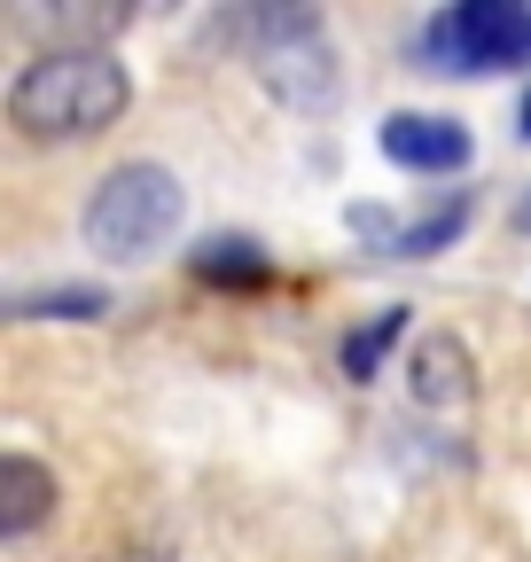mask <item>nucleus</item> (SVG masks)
<instances>
[{
	"mask_svg": "<svg viewBox=\"0 0 531 562\" xmlns=\"http://www.w3.org/2000/svg\"><path fill=\"white\" fill-rule=\"evenodd\" d=\"M133 102V79H125V63L102 55V47H55L39 63L16 70V87H9V125L24 140H94L125 117Z\"/></svg>",
	"mask_w": 531,
	"mask_h": 562,
	"instance_id": "nucleus-1",
	"label": "nucleus"
},
{
	"mask_svg": "<svg viewBox=\"0 0 531 562\" xmlns=\"http://www.w3.org/2000/svg\"><path fill=\"white\" fill-rule=\"evenodd\" d=\"M180 220H188V188L165 165L133 157V165L102 172V188L87 195V250L110 258V266H142L172 243Z\"/></svg>",
	"mask_w": 531,
	"mask_h": 562,
	"instance_id": "nucleus-2",
	"label": "nucleus"
},
{
	"mask_svg": "<svg viewBox=\"0 0 531 562\" xmlns=\"http://www.w3.org/2000/svg\"><path fill=\"white\" fill-rule=\"evenodd\" d=\"M422 55L438 70H523L531 63V9H516V0H461V9L430 16L422 32Z\"/></svg>",
	"mask_w": 531,
	"mask_h": 562,
	"instance_id": "nucleus-3",
	"label": "nucleus"
},
{
	"mask_svg": "<svg viewBox=\"0 0 531 562\" xmlns=\"http://www.w3.org/2000/svg\"><path fill=\"white\" fill-rule=\"evenodd\" d=\"M250 32L266 40V47H258L266 87H274L282 102H297V110H328V94H337V70H328L320 24H313V16H258Z\"/></svg>",
	"mask_w": 531,
	"mask_h": 562,
	"instance_id": "nucleus-4",
	"label": "nucleus"
},
{
	"mask_svg": "<svg viewBox=\"0 0 531 562\" xmlns=\"http://www.w3.org/2000/svg\"><path fill=\"white\" fill-rule=\"evenodd\" d=\"M383 157L398 172H422V180H445V172H470L477 140L461 117H438V110H398L383 117Z\"/></svg>",
	"mask_w": 531,
	"mask_h": 562,
	"instance_id": "nucleus-5",
	"label": "nucleus"
},
{
	"mask_svg": "<svg viewBox=\"0 0 531 562\" xmlns=\"http://www.w3.org/2000/svg\"><path fill=\"white\" fill-rule=\"evenodd\" d=\"M55 469L32 453H0V539H32L55 516Z\"/></svg>",
	"mask_w": 531,
	"mask_h": 562,
	"instance_id": "nucleus-6",
	"label": "nucleus"
},
{
	"mask_svg": "<svg viewBox=\"0 0 531 562\" xmlns=\"http://www.w3.org/2000/svg\"><path fill=\"white\" fill-rule=\"evenodd\" d=\"M470 375H477V360H470V344L461 336H422L415 351H407V391H415V406H461L470 398Z\"/></svg>",
	"mask_w": 531,
	"mask_h": 562,
	"instance_id": "nucleus-7",
	"label": "nucleus"
},
{
	"mask_svg": "<svg viewBox=\"0 0 531 562\" xmlns=\"http://www.w3.org/2000/svg\"><path fill=\"white\" fill-rule=\"evenodd\" d=\"M398 336H407V305H391V313H375L368 328H352V336H344V375L368 383V375L391 360V344H398Z\"/></svg>",
	"mask_w": 531,
	"mask_h": 562,
	"instance_id": "nucleus-8",
	"label": "nucleus"
},
{
	"mask_svg": "<svg viewBox=\"0 0 531 562\" xmlns=\"http://www.w3.org/2000/svg\"><path fill=\"white\" fill-rule=\"evenodd\" d=\"M461 227H470V203L453 195V203H438V211H430V220H407V227H398V235H391V250H398V258H430V250H445Z\"/></svg>",
	"mask_w": 531,
	"mask_h": 562,
	"instance_id": "nucleus-9",
	"label": "nucleus"
},
{
	"mask_svg": "<svg viewBox=\"0 0 531 562\" xmlns=\"http://www.w3.org/2000/svg\"><path fill=\"white\" fill-rule=\"evenodd\" d=\"M195 273L204 281H266V258H258V243H204Z\"/></svg>",
	"mask_w": 531,
	"mask_h": 562,
	"instance_id": "nucleus-10",
	"label": "nucleus"
},
{
	"mask_svg": "<svg viewBox=\"0 0 531 562\" xmlns=\"http://www.w3.org/2000/svg\"><path fill=\"white\" fill-rule=\"evenodd\" d=\"M16 313H32V321H94L102 313V290H55V297L16 305Z\"/></svg>",
	"mask_w": 531,
	"mask_h": 562,
	"instance_id": "nucleus-11",
	"label": "nucleus"
},
{
	"mask_svg": "<svg viewBox=\"0 0 531 562\" xmlns=\"http://www.w3.org/2000/svg\"><path fill=\"white\" fill-rule=\"evenodd\" d=\"M516 133H523V140H531V94H523V110H516Z\"/></svg>",
	"mask_w": 531,
	"mask_h": 562,
	"instance_id": "nucleus-12",
	"label": "nucleus"
},
{
	"mask_svg": "<svg viewBox=\"0 0 531 562\" xmlns=\"http://www.w3.org/2000/svg\"><path fill=\"white\" fill-rule=\"evenodd\" d=\"M516 220H523V227H531V195H523V211H516Z\"/></svg>",
	"mask_w": 531,
	"mask_h": 562,
	"instance_id": "nucleus-13",
	"label": "nucleus"
}]
</instances>
